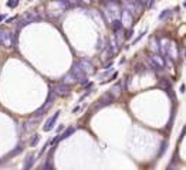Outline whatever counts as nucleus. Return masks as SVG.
I'll return each mask as SVG.
<instances>
[{
	"label": "nucleus",
	"instance_id": "a878e982",
	"mask_svg": "<svg viewBox=\"0 0 186 170\" xmlns=\"http://www.w3.org/2000/svg\"><path fill=\"white\" fill-rule=\"evenodd\" d=\"M185 89H186V84H182V85H180V92L183 94V92H185Z\"/></svg>",
	"mask_w": 186,
	"mask_h": 170
},
{
	"label": "nucleus",
	"instance_id": "4468645a",
	"mask_svg": "<svg viewBox=\"0 0 186 170\" xmlns=\"http://www.w3.org/2000/svg\"><path fill=\"white\" fill-rule=\"evenodd\" d=\"M178 166H179V150L176 149V152L173 153V156L169 162V164L166 166V169H173V167H178Z\"/></svg>",
	"mask_w": 186,
	"mask_h": 170
},
{
	"label": "nucleus",
	"instance_id": "c756f323",
	"mask_svg": "<svg viewBox=\"0 0 186 170\" xmlns=\"http://www.w3.org/2000/svg\"><path fill=\"white\" fill-rule=\"evenodd\" d=\"M3 20H4V16H0V23H1Z\"/></svg>",
	"mask_w": 186,
	"mask_h": 170
},
{
	"label": "nucleus",
	"instance_id": "bb28decb",
	"mask_svg": "<svg viewBox=\"0 0 186 170\" xmlns=\"http://www.w3.org/2000/svg\"><path fill=\"white\" fill-rule=\"evenodd\" d=\"M139 1L142 3V4L145 6V7H146V6H148V3H149V0H139Z\"/></svg>",
	"mask_w": 186,
	"mask_h": 170
},
{
	"label": "nucleus",
	"instance_id": "cd10ccee",
	"mask_svg": "<svg viewBox=\"0 0 186 170\" xmlns=\"http://www.w3.org/2000/svg\"><path fill=\"white\" fill-rule=\"evenodd\" d=\"M182 7L186 10V0H183V3H182Z\"/></svg>",
	"mask_w": 186,
	"mask_h": 170
},
{
	"label": "nucleus",
	"instance_id": "393cba45",
	"mask_svg": "<svg viewBox=\"0 0 186 170\" xmlns=\"http://www.w3.org/2000/svg\"><path fill=\"white\" fill-rule=\"evenodd\" d=\"M43 169H53V166L47 162V163H44V164H43Z\"/></svg>",
	"mask_w": 186,
	"mask_h": 170
},
{
	"label": "nucleus",
	"instance_id": "39448f33",
	"mask_svg": "<svg viewBox=\"0 0 186 170\" xmlns=\"http://www.w3.org/2000/svg\"><path fill=\"white\" fill-rule=\"evenodd\" d=\"M134 19H135V16H134L129 10H127V9H122V10H121V20L124 23V27H125V29H132Z\"/></svg>",
	"mask_w": 186,
	"mask_h": 170
},
{
	"label": "nucleus",
	"instance_id": "dca6fc26",
	"mask_svg": "<svg viewBox=\"0 0 186 170\" xmlns=\"http://www.w3.org/2000/svg\"><path fill=\"white\" fill-rule=\"evenodd\" d=\"M34 162H36V156H34L33 153H30V155H27V157H26V162H24V169H30V167H33Z\"/></svg>",
	"mask_w": 186,
	"mask_h": 170
},
{
	"label": "nucleus",
	"instance_id": "b1692460",
	"mask_svg": "<svg viewBox=\"0 0 186 170\" xmlns=\"http://www.w3.org/2000/svg\"><path fill=\"white\" fill-rule=\"evenodd\" d=\"M104 4H111V3H118V0H102Z\"/></svg>",
	"mask_w": 186,
	"mask_h": 170
},
{
	"label": "nucleus",
	"instance_id": "f3484780",
	"mask_svg": "<svg viewBox=\"0 0 186 170\" xmlns=\"http://www.w3.org/2000/svg\"><path fill=\"white\" fill-rule=\"evenodd\" d=\"M110 92H111V94H112L114 96H115V98H117V96L121 94V85H120V84H115V85H114V86H112V88L110 89Z\"/></svg>",
	"mask_w": 186,
	"mask_h": 170
},
{
	"label": "nucleus",
	"instance_id": "2f4dec72",
	"mask_svg": "<svg viewBox=\"0 0 186 170\" xmlns=\"http://www.w3.org/2000/svg\"><path fill=\"white\" fill-rule=\"evenodd\" d=\"M0 163H1V162H0Z\"/></svg>",
	"mask_w": 186,
	"mask_h": 170
},
{
	"label": "nucleus",
	"instance_id": "2eb2a0df",
	"mask_svg": "<svg viewBox=\"0 0 186 170\" xmlns=\"http://www.w3.org/2000/svg\"><path fill=\"white\" fill-rule=\"evenodd\" d=\"M63 82H64V84L71 85V84H74V82H78V79H77L76 75H74L73 72H71V71H70V72H68L67 75H64V77H63Z\"/></svg>",
	"mask_w": 186,
	"mask_h": 170
},
{
	"label": "nucleus",
	"instance_id": "423d86ee",
	"mask_svg": "<svg viewBox=\"0 0 186 170\" xmlns=\"http://www.w3.org/2000/svg\"><path fill=\"white\" fill-rule=\"evenodd\" d=\"M40 17H38V14H37V11H29L27 14H24L23 16V19L20 20L19 23V29H22L24 26H27V24H30V23H33V21L38 20Z\"/></svg>",
	"mask_w": 186,
	"mask_h": 170
},
{
	"label": "nucleus",
	"instance_id": "0eeeda50",
	"mask_svg": "<svg viewBox=\"0 0 186 170\" xmlns=\"http://www.w3.org/2000/svg\"><path fill=\"white\" fill-rule=\"evenodd\" d=\"M80 65H81V68L84 70V72L87 75H90V74H94L95 72V68H94V64L91 63L88 58H81L80 61Z\"/></svg>",
	"mask_w": 186,
	"mask_h": 170
},
{
	"label": "nucleus",
	"instance_id": "aec40b11",
	"mask_svg": "<svg viewBox=\"0 0 186 170\" xmlns=\"http://www.w3.org/2000/svg\"><path fill=\"white\" fill-rule=\"evenodd\" d=\"M17 4H19V0H9V1H7V6H9L10 9L17 7Z\"/></svg>",
	"mask_w": 186,
	"mask_h": 170
},
{
	"label": "nucleus",
	"instance_id": "7c9ffc66",
	"mask_svg": "<svg viewBox=\"0 0 186 170\" xmlns=\"http://www.w3.org/2000/svg\"><path fill=\"white\" fill-rule=\"evenodd\" d=\"M183 58H185V60H186V51H185V53H183Z\"/></svg>",
	"mask_w": 186,
	"mask_h": 170
},
{
	"label": "nucleus",
	"instance_id": "a211bd4d",
	"mask_svg": "<svg viewBox=\"0 0 186 170\" xmlns=\"http://www.w3.org/2000/svg\"><path fill=\"white\" fill-rule=\"evenodd\" d=\"M146 33H148V30H146V29H145V30H143L142 33H139V36H138V37H136V38H135V40L132 41V45H135L136 42H139V41H141V40H142L143 37H145V34H146Z\"/></svg>",
	"mask_w": 186,
	"mask_h": 170
},
{
	"label": "nucleus",
	"instance_id": "6e6552de",
	"mask_svg": "<svg viewBox=\"0 0 186 170\" xmlns=\"http://www.w3.org/2000/svg\"><path fill=\"white\" fill-rule=\"evenodd\" d=\"M60 111H57L53 116L50 118V119H47V122L44 123V126H43V129H44V132H50L53 128L55 126V122H57V119H58V116H60Z\"/></svg>",
	"mask_w": 186,
	"mask_h": 170
},
{
	"label": "nucleus",
	"instance_id": "9b49d317",
	"mask_svg": "<svg viewBox=\"0 0 186 170\" xmlns=\"http://www.w3.org/2000/svg\"><path fill=\"white\" fill-rule=\"evenodd\" d=\"M173 9H165L159 13V16H158V20L159 21H168L171 20L172 17H173Z\"/></svg>",
	"mask_w": 186,
	"mask_h": 170
},
{
	"label": "nucleus",
	"instance_id": "f8f14e48",
	"mask_svg": "<svg viewBox=\"0 0 186 170\" xmlns=\"http://www.w3.org/2000/svg\"><path fill=\"white\" fill-rule=\"evenodd\" d=\"M111 29H112V31L117 33V31H121V30H124L125 27H124V23L121 19H114V20H111L110 23Z\"/></svg>",
	"mask_w": 186,
	"mask_h": 170
},
{
	"label": "nucleus",
	"instance_id": "f257e3e1",
	"mask_svg": "<svg viewBox=\"0 0 186 170\" xmlns=\"http://www.w3.org/2000/svg\"><path fill=\"white\" fill-rule=\"evenodd\" d=\"M122 9L129 10L134 16H139V14H142L145 6L139 0H124L122 1Z\"/></svg>",
	"mask_w": 186,
	"mask_h": 170
},
{
	"label": "nucleus",
	"instance_id": "4be33fe9",
	"mask_svg": "<svg viewBox=\"0 0 186 170\" xmlns=\"http://www.w3.org/2000/svg\"><path fill=\"white\" fill-rule=\"evenodd\" d=\"M38 140H40V136H38V135H34V138L31 139V142H30V145H31V146H36V145L38 143Z\"/></svg>",
	"mask_w": 186,
	"mask_h": 170
},
{
	"label": "nucleus",
	"instance_id": "c85d7f7f",
	"mask_svg": "<svg viewBox=\"0 0 186 170\" xmlns=\"http://www.w3.org/2000/svg\"><path fill=\"white\" fill-rule=\"evenodd\" d=\"M78 111H80V108H78V106H77V108H74V109H73V112H74V114H76V112H78Z\"/></svg>",
	"mask_w": 186,
	"mask_h": 170
},
{
	"label": "nucleus",
	"instance_id": "6ab92c4d",
	"mask_svg": "<svg viewBox=\"0 0 186 170\" xmlns=\"http://www.w3.org/2000/svg\"><path fill=\"white\" fill-rule=\"evenodd\" d=\"M22 150H23V143H22V145H17V146H16V149H14V150L11 152L9 156H10V157H11V156H16V155H19V153H20Z\"/></svg>",
	"mask_w": 186,
	"mask_h": 170
},
{
	"label": "nucleus",
	"instance_id": "20e7f679",
	"mask_svg": "<svg viewBox=\"0 0 186 170\" xmlns=\"http://www.w3.org/2000/svg\"><path fill=\"white\" fill-rule=\"evenodd\" d=\"M115 99H117V98H115V96H114V95H112V94L110 92V91H108V92H105V94H104V95H102V96H101V98L98 99V101H97V104L94 105V109H95V111H98V109L104 108V106L111 105V104H112Z\"/></svg>",
	"mask_w": 186,
	"mask_h": 170
},
{
	"label": "nucleus",
	"instance_id": "9d476101",
	"mask_svg": "<svg viewBox=\"0 0 186 170\" xmlns=\"http://www.w3.org/2000/svg\"><path fill=\"white\" fill-rule=\"evenodd\" d=\"M55 92H57V95L58 96H67L68 94H70V85L61 82L60 85L55 86Z\"/></svg>",
	"mask_w": 186,
	"mask_h": 170
},
{
	"label": "nucleus",
	"instance_id": "5701e85b",
	"mask_svg": "<svg viewBox=\"0 0 186 170\" xmlns=\"http://www.w3.org/2000/svg\"><path fill=\"white\" fill-rule=\"evenodd\" d=\"M185 135H186V126L182 128V132H180V135H179V142L182 140V139L185 138Z\"/></svg>",
	"mask_w": 186,
	"mask_h": 170
},
{
	"label": "nucleus",
	"instance_id": "7ed1b4c3",
	"mask_svg": "<svg viewBox=\"0 0 186 170\" xmlns=\"http://www.w3.org/2000/svg\"><path fill=\"white\" fill-rule=\"evenodd\" d=\"M14 34L7 29H0V44L6 48L14 47Z\"/></svg>",
	"mask_w": 186,
	"mask_h": 170
},
{
	"label": "nucleus",
	"instance_id": "412c9836",
	"mask_svg": "<svg viewBox=\"0 0 186 170\" xmlns=\"http://www.w3.org/2000/svg\"><path fill=\"white\" fill-rule=\"evenodd\" d=\"M132 36H134V30H132V29H128V30H127V34H125V40H131Z\"/></svg>",
	"mask_w": 186,
	"mask_h": 170
},
{
	"label": "nucleus",
	"instance_id": "ddd939ff",
	"mask_svg": "<svg viewBox=\"0 0 186 170\" xmlns=\"http://www.w3.org/2000/svg\"><path fill=\"white\" fill-rule=\"evenodd\" d=\"M168 148H169V140H168V139H165L164 142L159 145V150H158V156H156V157H158V159H161L165 153L168 152Z\"/></svg>",
	"mask_w": 186,
	"mask_h": 170
},
{
	"label": "nucleus",
	"instance_id": "f03ea898",
	"mask_svg": "<svg viewBox=\"0 0 186 170\" xmlns=\"http://www.w3.org/2000/svg\"><path fill=\"white\" fill-rule=\"evenodd\" d=\"M55 95H57V92H55V88H50V92H48V96H47V101H45V104H44L41 108H38L36 112H34V116L36 118H40L43 116L44 114L53 106V102H54L55 99Z\"/></svg>",
	"mask_w": 186,
	"mask_h": 170
},
{
	"label": "nucleus",
	"instance_id": "1a4fd4ad",
	"mask_svg": "<svg viewBox=\"0 0 186 170\" xmlns=\"http://www.w3.org/2000/svg\"><path fill=\"white\" fill-rule=\"evenodd\" d=\"M74 132H76V128H74V126H70V128H67L66 130H64V132H63V133H61V135H60L58 138H55L54 140H53V145H57V143H58L60 140H64V139L70 138V136H71V135H73Z\"/></svg>",
	"mask_w": 186,
	"mask_h": 170
}]
</instances>
